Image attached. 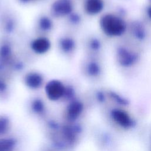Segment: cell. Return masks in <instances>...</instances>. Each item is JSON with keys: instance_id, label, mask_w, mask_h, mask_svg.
<instances>
[{"instance_id": "6", "label": "cell", "mask_w": 151, "mask_h": 151, "mask_svg": "<svg viewBox=\"0 0 151 151\" xmlns=\"http://www.w3.org/2000/svg\"><path fill=\"white\" fill-rule=\"evenodd\" d=\"M20 78L22 84L32 90H37L44 87L47 83L45 74L37 68H28L21 74Z\"/></svg>"}, {"instance_id": "4", "label": "cell", "mask_w": 151, "mask_h": 151, "mask_svg": "<svg viewBox=\"0 0 151 151\" xmlns=\"http://www.w3.org/2000/svg\"><path fill=\"white\" fill-rule=\"evenodd\" d=\"M76 8L75 0H51L47 11L55 21H61Z\"/></svg>"}, {"instance_id": "11", "label": "cell", "mask_w": 151, "mask_h": 151, "mask_svg": "<svg viewBox=\"0 0 151 151\" xmlns=\"http://www.w3.org/2000/svg\"><path fill=\"white\" fill-rule=\"evenodd\" d=\"M79 42L84 56L97 58L100 51V42L96 37L88 35L82 38Z\"/></svg>"}, {"instance_id": "18", "label": "cell", "mask_w": 151, "mask_h": 151, "mask_svg": "<svg viewBox=\"0 0 151 151\" xmlns=\"http://www.w3.org/2000/svg\"><path fill=\"white\" fill-rule=\"evenodd\" d=\"M9 127V121L4 117H0V134H4Z\"/></svg>"}, {"instance_id": "15", "label": "cell", "mask_w": 151, "mask_h": 151, "mask_svg": "<svg viewBox=\"0 0 151 151\" xmlns=\"http://www.w3.org/2000/svg\"><path fill=\"white\" fill-rule=\"evenodd\" d=\"M65 84V93L63 99L72 101L76 99V88L74 83L71 80H66L64 81Z\"/></svg>"}, {"instance_id": "3", "label": "cell", "mask_w": 151, "mask_h": 151, "mask_svg": "<svg viewBox=\"0 0 151 151\" xmlns=\"http://www.w3.org/2000/svg\"><path fill=\"white\" fill-rule=\"evenodd\" d=\"M56 21L47 10L40 11L35 16L33 21L32 35L51 38L56 29Z\"/></svg>"}, {"instance_id": "20", "label": "cell", "mask_w": 151, "mask_h": 151, "mask_svg": "<svg viewBox=\"0 0 151 151\" xmlns=\"http://www.w3.org/2000/svg\"><path fill=\"white\" fill-rule=\"evenodd\" d=\"M64 133L68 140L70 142L74 141L75 138V133L71 128L68 127L65 128L64 130Z\"/></svg>"}, {"instance_id": "7", "label": "cell", "mask_w": 151, "mask_h": 151, "mask_svg": "<svg viewBox=\"0 0 151 151\" xmlns=\"http://www.w3.org/2000/svg\"><path fill=\"white\" fill-rule=\"evenodd\" d=\"M80 74L88 80L98 78L101 73V68L97 58L84 56L78 65Z\"/></svg>"}, {"instance_id": "21", "label": "cell", "mask_w": 151, "mask_h": 151, "mask_svg": "<svg viewBox=\"0 0 151 151\" xmlns=\"http://www.w3.org/2000/svg\"><path fill=\"white\" fill-rule=\"evenodd\" d=\"M75 1H76L77 2V3L78 2H81L83 0H75Z\"/></svg>"}, {"instance_id": "9", "label": "cell", "mask_w": 151, "mask_h": 151, "mask_svg": "<svg viewBox=\"0 0 151 151\" xmlns=\"http://www.w3.org/2000/svg\"><path fill=\"white\" fill-rule=\"evenodd\" d=\"M100 27L101 30L108 35H119L124 29L122 22L117 17L109 14L105 15L100 18Z\"/></svg>"}, {"instance_id": "17", "label": "cell", "mask_w": 151, "mask_h": 151, "mask_svg": "<svg viewBox=\"0 0 151 151\" xmlns=\"http://www.w3.org/2000/svg\"><path fill=\"white\" fill-rule=\"evenodd\" d=\"M32 109L36 113H41L44 110V103L39 97L34 98L31 102Z\"/></svg>"}, {"instance_id": "8", "label": "cell", "mask_w": 151, "mask_h": 151, "mask_svg": "<svg viewBox=\"0 0 151 151\" xmlns=\"http://www.w3.org/2000/svg\"><path fill=\"white\" fill-rule=\"evenodd\" d=\"M61 22L63 30L77 35L84 25V14L77 8Z\"/></svg>"}, {"instance_id": "10", "label": "cell", "mask_w": 151, "mask_h": 151, "mask_svg": "<svg viewBox=\"0 0 151 151\" xmlns=\"http://www.w3.org/2000/svg\"><path fill=\"white\" fill-rule=\"evenodd\" d=\"M44 91L48 99L52 101L62 99L65 93L64 81L60 79H51L47 81Z\"/></svg>"}, {"instance_id": "1", "label": "cell", "mask_w": 151, "mask_h": 151, "mask_svg": "<svg viewBox=\"0 0 151 151\" xmlns=\"http://www.w3.org/2000/svg\"><path fill=\"white\" fill-rule=\"evenodd\" d=\"M21 34V20L14 8L5 6L0 9V36L13 38Z\"/></svg>"}, {"instance_id": "5", "label": "cell", "mask_w": 151, "mask_h": 151, "mask_svg": "<svg viewBox=\"0 0 151 151\" xmlns=\"http://www.w3.org/2000/svg\"><path fill=\"white\" fill-rule=\"evenodd\" d=\"M26 45L30 52L35 57H41L47 54L52 49V42L50 37L35 36L25 38Z\"/></svg>"}, {"instance_id": "16", "label": "cell", "mask_w": 151, "mask_h": 151, "mask_svg": "<svg viewBox=\"0 0 151 151\" xmlns=\"http://www.w3.org/2000/svg\"><path fill=\"white\" fill-rule=\"evenodd\" d=\"M15 142L12 139H0V151H13Z\"/></svg>"}, {"instance_id": "19", "label": "cell", "mask_w": 151, "mask_h": 151, "mask_svg": "<svg viewBox=\"0 0 151 151\" xmlns=\"http://www.w3.org/2000/svg\"><path fill=\"white\" fill-rule=\"evenodd\" d=\"M15 2L20 5L29 6L35 5L44 2V0H15Z\"/></svg>"}, {"instance_id": "14", "label": "cell", "mask_w": 151, "mask_h": 151, "mask_svg": "<svg viewBox=\"0 0 151 151\" xmlns=\"http://www.w3.org/2000/svg\"><path fill=\"white\" fill-rule=\"evenodd\" d=\"M112 116L115 122L122 127H127L131 124V119L129 116L123 111L116 110L113 111Z\"/></svg>"}, {"instance_id": "13", "label": "cell", "mask_w": 151, "mask_h": 151, "mask_svg": "<svg viewBox=\"0 0 151 151\" xmlns=\"http://www.w3.org/2000/svg\"><path fill=\"white\" fill-rule=\"evenodd\" d=\"M83 109V103L76 99L71 101L67 107V117L70 120H76L81 114Z\"/></svg>"}, {"instance_id": "2", "label": "cell", "mask_w": 151, "mask_h": 151, "mask_svg": "<svg viewBox=\"0 0 151 151\" xmlns=\"http://www.w3.org/2000/svg\"><path fill=\"white\" fill-rule=\"evenodd\" d=\"M79 46L77 35L64 30L57 35L54 42V47L57 53L68 61L76 57Z\"/></svg>"}, {"instance_id": "12", "label": "cell", "mask_w": 151, "mask_h": 151, "mask_svg": "<svg viewBox=\"0 0 151 151\" xmlns=\"http://www.w3.org/2000/svg\"><path fill=\"white\" fill-rule=\"evenodd\" d=\"M103 8L102 0H83L81 2V10L86 15H96L101 12Z\"/></svg>"}]
</instances>
